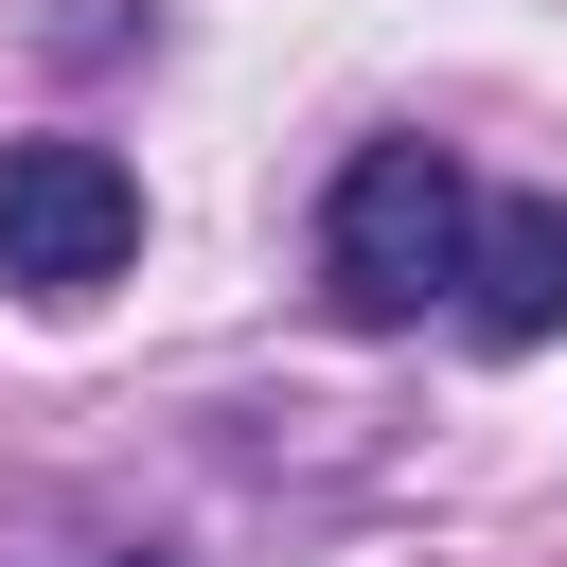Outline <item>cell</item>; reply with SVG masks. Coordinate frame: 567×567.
<instances>
[{"instance_id":"7a4b0ae2","label":"cell","mask_w":567,"mask_h":567,"mask_svg":"<svg viewBox=\"0 0 567 567\" xmlns=\"http://www.w3.org/2000/svg\"><path fill=\"white\" fill-rule=\"evenodd\" d=\"M124 248H142V177L106 142H0V284L89 301V284H124Z\"/></svg>"},{"instance_id":"277c9868","label":"cell","mask_w":567,"mask_h":567,"mask_svg":"<svg viewBox=\"0 0 567 567\" xmlns=\"http://www.w3.org/2000/svg\"><path fill=\"white\" fill-rule=\"evenodd\" d=\"M106 567H177V549H106Z\"/></svg>"},{"instance_id":"3957f363","label":"cell","mask_w":567,"mask_h":567,"mask_svg":"<svg viewBox=\"0 0 567 567\" xmlns=\"http://www.w3.org/2000/svg\"><path fill=\"white\" fill-rule=\"evenodd\" d=\"M461 319H478V354H532V337H567V195H514V213H478V248H461Z\"/></svg>"},{"instance_id":"6da1fadb","label":"cell","mask_w":567,"mask_h":567,"mask_svg":"<svg viewBox=\"0 0 567 567\" xmlns=\"http://www.w3.org/2000/svg\"><path fill=\"white\" fill-rule=\"evenodd\" d=\"M461 248H478V195H461L443 142H354V159H337V213H319V284H337V319L408 337V319L461 284Z\"/></svg>"}]
</instances>
